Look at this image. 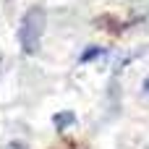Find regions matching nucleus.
I'll return each mask as SVG.
<instances>
[{
	"mask_svg": "<svg viewBox=\"0 0 149 149\" xmlns=\"http://www.w3.org/2000/svg\"><path fill=\"white\" fill-rule=\"evenodd\" d=\"M0 68H3V55H0Z\"/></svg>",
	"mask_w": 149,
	"mask_h": 149,
	"instance_id": "obj_4",
	"label": "nucleus"
},
{
	"mask_svg": "<svg viewBox=\"0 0 149 149\" xmlns=\"http://www.w3.org/2000/svg\"><path fill=\"white\" fill-rule=\"evenodd\" d=\"M45 21H47V16H45L42 5H34V8L26 10V16H24V21L18 26V45H21V50L26 55H34L39 50L42 34H45Z\"/></svg>",
	"mask_w": 149,
	"mask_h": 149,
	"instance_id": "obj_1",
	"label": "nucleus"
},
{
	"mask_svg": "<svg viewBox=\"0 0 149 149\" xmlns=\"http://www.w3.org/2000/svg\"><path fill=\"white\" fill-rule=\"evenodd\" d=\"M73 120H76V115H73V113H68V110H65V113H58V115L52 118V123H55V128H58V131H63V128L73 126Z\"/></svg>",
	"mask_w": 149,
	"mask_h": 149,
	"instance_id": "obj_2",
	"label": "nucleus"
},
{
	"mask_svg": "<svg viewBox=\"0 0 149 149\" xmlns=\"http://www.w3.org/2000/svg\"><path fill=\"white\" fill-rule=\"evenodd\" d=\"M102 52H105V50H102V47H94V50H86V52H84V58H81V60H92V58H97V55H102Z\"/></svg>",
	"mask_w": 149,
	"mask_h": 149,
	"instance_id": "obj_3",
	"label": "nucleus"
}]
</instances>
